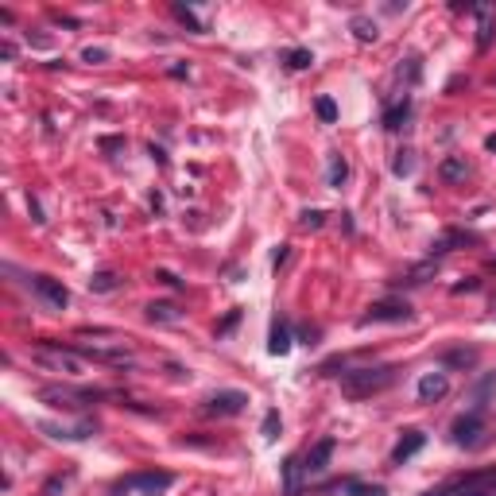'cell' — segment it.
<instances>
[{"mask_svg": "<svg viewBox=\"0 0 496 496\" xmlns=\"http://www.w3.org/2000/svg\"><path fill=\"white\" fill-rule=\"evenodd\" d=\"M349 178V163H345V156H330V171H326V183L330 186H341Z\"/></svg>", "mask_w": 496, "mask_h": 496, "instance_id": "cell-24", "label": "cell"}, {"mask_svg": "<svg viewBox=\"0 0 496 496\" xmlns=\"http://www.w3.org/2000/svg\"><path fill=\"white\" fill-rule=\"evenodd\" d=\"M427 446V434L423 430H403L396 442V450H392V466H403V461H411V457L419 454V450Z\"/></svg>", "mask_w": 496, "mask_h": 496, "instance_id": "cell-11", "label": "cell"}, {"mask_svg": "<svg viewBox=\"0 0 496 496\" xmlns=\"http://www.w3.org/2000/svg\"><path fill=\"white\" fill-rule=\"evenodd\" d=\"M411 318V306L399 299H384V302H372L369 314L360 318V326H372V322H407Z\"/></svg>", "mask_w": 496, "mask_h": 496, "instance_id": "cell-7", "label": "cell"}, {"mask_svg": "<svg viewBox=\"0 0 496 496\" xmlns=\"http://www.w3.org/2000/svg\"><path fill=\"white\" fill-rule=\"evenodd\" d=\"M268 353H272V357H287V353H291V330H287V322H275L272 326V338H268Z\"/></svg>", "mask_w": 496, "mask_h": 496, "instance_id": "cell-16", "label": "cell"}, {"mask_svg": "<svg viewBox=\"0 0 496 496\" xmlns=\"http://www.w3.org/2000/svg\"><path fill=\"white\" fill-rule=\"evenodd\" d=\"M407 113H411V101L403 98V101H399V105H392L388 113H384V128H388V132H396V128H403V120H407Z\"/></svg>", "mask_w": 496, "mask_h": 496, "instance_id": "cell-22", "label": "cell"}, {"mask_svg": "<svg viewBox=\"0 0 496 496\" xmlns=\"http://www.w3.org/2000/svg\"><path fill=\"white\" fill-rule=\"evenodd\" d=\"M322 217H326V214H322V210H306V214H302V229H322Z\"/></svg>", "mask_w": 496, "mask_h": 496, "instance_id": "cell-31", "label": "cell"}, {"mask_svg": "<svg viewBox=\"0 0 496 496\" xmlns=\"http://www.w3.org/2000/svg\"><path fill=\"white\" fill-rule=\"evenodd\" d=\"M353 35H357L360 43H372L376 39V24H369L365 16H353Z\"/></svg>", "mask_w": 496, "mask_h": 496, "instance_id": "cell-26", "label": "cell"}, {"mask_svg": "<svg viewBox=\"0 0 496 496\" xmlns=\"http://www.w3.org/2000/svg\"><path fill=\"white\" fill-rule=\"evenodd\" d=\"M272 264H275V268H279V264H287V244H279V252H275Z\"/></svg>", "mask_w": 496, "mask_h": 496, "instance_id": "cell-35", "label": "cell"}, {"mask_svg": "<svg viewBox=\"0 0 496 496\" xmlns=\"http://www.w3.org/2000/svg\"><path fill=\"white\" fill-rule=\"evenodd\" d=\"M473 16H477V50H488L496 35V4H473Z\"/></svg>", "mask_w": 496, "mask_h": 496, "instance_id": "cell-9", "label": "cell"}, {"mask_svg": "<svg viewBox=\"0 0 496 496\" xmlns=\"http://www.w3.org/2000/svg\"><path fill=\"white\" fill-rule=\"evenodd\" d=\"M423 496H496V469H477V473H461L446 485L430 488Z\"/></svg>", "mask_w": 496, "mask_h": 496, "instance_id": "cell-2", "label": "cell"}, {"mask_svg": "<svg viewBox=\"0 0 496 496\" xmlns=\"http://www.w3.org/2000/svg\"><path fill=\"white\" fill-rule=\"evenodd\" d=\"M156 279H163V283H167V287H178V279H175V275H171V272H159V275H156Z\"/></svg>", "mask_w": 496, "mask_h": 496, "instance_id": "cell-36", "label": "cell"}, {"mask_svg": "<svg viewBox=\"0 0 496 496\" xmlns=\"http://www.w3.org/2000/svg\"><path fill=\"white\" fill-rule=\"evenodd\" d=\"M330 457H333V438H322V442H314V446L306 450V457H302V466H306V477L326 473Z\"/></svg>", "mask_w": 496, "mask_h": 496, "instance_id": "cell-12", "label": "cell"}, {"mask_svg": "<svg viewBox=\"0 0 496 496\" xmlns=\"http://www.w3.org/2000/svg\"><path fill=\"white\" fill-rule=\"evenodd\" d=\"M302 477H306L302 457H287V461H283V496H299L302 493Z\"/></svg>", "mask_w": 496, "mask_h": 496, "instance_id": "cell-14", "label": "cell"}, {"mask_svg": "<svg viewBox=\"0 0 496 496\" xmlns=\"http://www.w3.org/2000/svg\"><path fill=\"white\" fill-rule=\"evenodd\" d=\"M120 287V279L113 272H98L93 279H89V291H98V295H113Z\"/></svg>", "mask_w": 496, "mask_h": 496, "instance_id": "cell-25", "label": "cell"}, {"mask_svg": "<svg viewBox=\"0 0 496 496\" xmlns=\"http://www.w3.org/2000/svg\"><path fill=\"white\" fill-rule=\"evenodd\" d=\"M82 59H86V62H105L109 50L105 47H86V50H82Z\"/></svg>", "mask_w": 496, "mask_h": 496, "instance_id": "cell-32", "label": "cell"}, {"mask_svg": "<svg viewBox=\"0 0 496 496\" xmlns=\"http://www.w3.org/2000/svg\"><path fill=\"white\" fill-rule=\"evenodd\" d=\"M237 318H241V314L233 311V314H229V318L221 322V326H217V338H221V333H229V330H233V326H237Z\"/></svg>", "mask_w": 496, "mask_h": 496, "instance_id": "cell-33", "label": "cell"}, {"mask_svg": "<svg viewBox=\"0 0 496 496\" xmlns=\"http://www.w3.org/2000/svg\"><path fill=\"white\" fill-rule=\"evenodd\" d=\"M120 144H125V140H120V136H113V140H101V147H105V151H117Z\"/></svg>", "mask_w": 496, "mask_h": 496, "instance_id": "cell-34", "label": "cell"}, {"mask_svg": "<svg viewBox=\"0 0 496 496\" xmlns=\"http://www.w3.org/2000/svg\"><path fill=\"white\" fill-rule=\"evenodd\" d=\"M43 430H47L50 438H66V442H86L89 434H93V423H78V427H55V423H43Z\"/></svg>", "mask_w": 496, "mask_h": 496, "instance_id": "cell-15", "label": "cell"}, {"mask_svg": "<svg viewBox=\"0 0 496 496\" xmlns=\"http://www.w3.org/2000/svg\"><path fill=\"white\" fill-rule=\"evenodd\" d=\"M341 488H345L349 496H388V488L384 485H369V481H357V477H349Z\"/></svg>", "mask_w": 496, "mask_h": 496, "instance_id": "cell-20", "label": "cell"}, {"mask_svg": "<svg viewBox=\"0 0 496 496\" xmlns=\"http://www.w3.org/2000/svg\"><path fill=\"white\" fill-rule=\"evenodd\" d=\"M442 365H446V369H473L477 349H450L446 357H442Z\"/></svg>", "mask_w": 496, "mask_h": 496, "instance_id": "cell-19", "label": "cell"}, {"mask_svg": "<svg viewBox=\"0 0 496 496\" xmlns=\"http://www.w3.org/2000/svg\"><path fill=\"white\" fill-rule=\"evenodd\" d=\"M31 287H35V295H39L47 306H55V311H62V306L70 302V291L62 287L59 279H50V275H35V279H31Z\"/></svg>", "mask_w": 496, "mask_h": 496, "instance_id": "cell-10", "label": "cell"}, {"mask_svg": "<svg viewBox=\"0 0 496 496\" xmlns=\"http://www.w3.org/2000/svg\"><path fill=\"white\" fill-rule=\"evenodd\" d=\"M248 407V396L244 392H217V396H210V403H205V415H221V419H229V415H241V411Z\"/></svg>", "mask_w": 496, "mask_h": 496, "instance_id": "cell-8", "label": "cell"}, {"mask_svg": "<svg viewBox=\"0 0 496 496\" xmlns=\"http://www.w3.org/2000/svg\"><path fill=\"white\" fill-rule=\"evenodd\" d=\"M493 388H496V372H488V376H481V380H477V388H473V407H469V411H481V415H485V407H488V396H493Z\"/></svg>", "mask_w": 496, "mask_h": 496, "instance_id": "cell-18", "label": "cell"}, {"mask_svg": "<svg viewBox=\"0 0 496 496\" xmlns=\"http://www.w3.org/2000/svg\"><path fill=\"white\" fill-rule=\"evenodd\" d=\"M396 365H365V369H349L341 376V392L353 399H365V396H376V392L392 388L396 384Z\"/></svg>", "mask_w": 496, "mask_h": 496, "instance_id": "cell-1", "label": "cell"}, {"mask_svg": "<svg viewBox=\"0 0 496 496\" xmlns=\"http://www.w3.org/2000/svg\"><path fill=\"white\" fill-rule=\"evenodd\" d=\"M82 357H93V360H105V365H125L128 349H101V345H78Z\"/></svg>", "mask_w": 496, "mask_h": 496, "instance_id": "cell-17", "label": "cell"}, {"mask_svg": "<svg viewBox=\"0 0 496 496\" xmlns=\"http://www.w3.org/2000/svg\"><path fill=\"white\" fill-rule=\"evenodd\" d=\"M175 485V477L171 473H163V469H147V473H132L125 481V488H132V493H144V496H163L167 488Z\"/></svg>", "mask_w": 496, "mask_h": 496, "instance_id": "cell-6", "label": "cell"}, {"mask_svg": "<svg viewBox=\"0 0 496 496\" xmlns=\"http://www.w3.org/2000/svg\"><path fill=\"white\" fill-rule=\"evenodd\" d=\"M314 109H318V117L326 120V125H333V120H338V105H333L330 98H318V105H314Z\"/></svg>", "mask_w": 496, "mask_h": 496, "instance_id": "cell-29", "label": "cell"}, {"mask_svg": "<svg viewBox=\"0 0 496 496\" xmlns=\"http://www.w3.org/2000/svg\"><path fill=\"white\" fill-rule=\"evenodd\" d=\"M39 399L50 407L62 411H82L89 399H101V392H86V388H39Z\"/></svg>", "mask_w": 496, "mask_h": 496, "instance_id": "cell-5", "label": "cell"}, {"mask_svg": "<svg viewBox=\"0 0 496 496\" xmlns=\"http://www.w3.org/2000/svg\"><path fill=\"white\" fill-rule=\"evenodd\" d=\"M260 434H264V442H275V438H279V411H268V415H264Z\"/></svg>", "mask_w": 496, "mask_h": 496, "instance_id": "cell-27", "label": "cell"}, {"mask_svg": "<svg viewBox=\"0 0 496 496\" xmlns=\"http://www.w3.org/2000/svg\"><path fill=\"white\" fill-rule=\"evenodd\" d=\"M147 318L151 322H178L183 311H178L175 302H151V306H147Z\"/></svg>", "mask_w": 496, "mask_h": 496, "instance_id": "cell-21", "label": "cell"}, {"mask_svg": "<svg viewBox=\"0 0 496 496\" xmlns=\"http://www.w3.org/2000/svg\"><path fill=\"white\" fill-rule=\"evenodd\" d=\"M31 357L39 360L43 369H50V372H66V376H78L82 372V353L62 349V345H39Z\"/></svg>", "mask_w": 496, "mask_h": 496, "instance_id": "cell-3", "label": "cell"}, {"mask_svg": "<svg viewBox=\"0 0 496 496\" xmlns=\"http://www.w3.org/2000/svg\"><path fill=\"white\" fill-rule=\"evenodd\" d=\"M446 392H450L446 372H427V376L419 380V399H423V403H434V399H442Z\"/></svg>", "mask_w": 496, "mask_h": 496, "instance_id": "cell-13", "label": "cell"}, {"mask_svg": "<svg viewBox=\"0 0 496 496\" xmlns=\"http://www.w3.org/2000/svg\"><path fill=\"white\" fill-rule=\"evenodd\" d=\"M311 62H314V55H311V50H302V47H295L291 55H287V66H291V70H306Z\"/></svg>", "mask_w": 496, "mask_h": 496, "instance_id": "cell-28", "label": "cell"}, {"mask_svg": "<svg viewBox=\"0 0 496 496\" xmlns=\"http://www.w3.org/2000/svg\"><path fill=\"white\" fill-rule=\"evenodd\" d=\"M438 175L446 178V183H461V178L469 175V167H466V159H442Z\"/></svg>", "mask_w": 496, "mask_h": 496, "instance_id": "cell-23", "label": "cell"}, {"mask_svg": "<svg viewBox=\"0 0 496 496\" xmlns=\"http://www.w3.org/2000/svg\"><path fill=\"white\" fill-rule=\"evenodd\" d=\"M450 438H454L457 446L477 450L481 442H485V415H481V411H466V415H457L454 427H450Z\"/></svg>", "mask_w": 496, "mask_h": 496, "instance_id": "cell-4", "label": "cell"}, {"mask_svg": "<svg viewBox=\"0 0 496 496\" xmlns=\"http://www.w3.org/2000/svg\"><path fill=\"white\" fill-rule=\"evenodd\" d=\"M415 171V156L411 151H399V159H396V175L403 178V175H411Z\"/></svg>", "mask_w": 496, "mask_h": 496, "instance_id": "cell-30", "label": "cell"}]
</instances>
